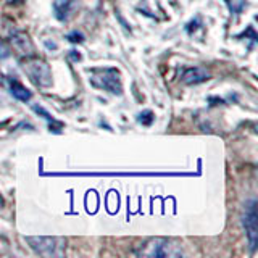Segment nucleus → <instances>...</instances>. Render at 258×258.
Instances as JSON below:
<instances>
[{
  "label": "nucleus",
  "instance_id": "1",
  "mask_svg": "<svg viewBox=\"0 0 258 258\" xmlns=\"http://www.w3.org/2000/svg\"><path fill=\"white\" fill-rule=\"evenodd\" d=\"M134 255L145 258H177L184 255V250L174 239L150 237L134 248Z\"/></svg>",
  "mask_w": 258,
  "mask_h": 258
},
{
  "label": "nucleus",
  "instance_id": "2",
  "mask_svg": "<svg viewBox=\"0 0 258 258\" xmlns=\"http://www.w3.org/2000/svg\"><path fill=\"white\" fill-rule=\"evenodd\" d=\"M89 73H91L89 83H91L95 89L107 91V92H110L113 95L123 94L121 75H119V71L116 68H92Z\"/></svg>",
  "mask_w": 258,
  "mask_h": 258
},
{
  "label": "nucleus",
  "instance_id": "3",
  "mask_svg": "<svg viewBox=\"0 0 258 258\" xmlns=\"http://www.w3.org/2000/svg\"><path fill=\"white\" fill-rule=\"evenodd\" d=\"M26 242L37 255L47 258L63 256L68 244V240L64 237L56 236H29L26 237Z\"/></svg>",
  "mask_w": 258,
  "mask_h": 258
},
{
  "label": "nucleus",
  "instance_id": "4",
  "mask_svg": "<svg viewBox=\"0 0 258 258\" xmlns=\"http://www.w3.org/2000/svg\"><path fill=\"white\" fill-rule=\"evenodd\" d=\"M23 68L36 86L39 87L52 86V71H50V67H48L44 60L29 56V58H26V61H24Z\"/></svg>",
  "mask_w": 258,
  "mask_h": 258
},
{
  "label": "nucleus",
  "instance_id": "5",
  "mask_svg": "<svg viewBox=\"0 0 258 258\" xmlns=\"http://www.w3.org/2000/svg\"><path fill=\"white\" fill-rule=\"evenodd\" d=\"M242 224H244L245 236L248 245L252 250L256 248L258 244V215H256V202L250 200L245 204L244 215H242Z\"/></svg>",
  "mask_w": 258,
  "mask_h": 258
},
{
  "label": "nucleus",
  "instance_id": "6",
  "mask_svg": "<svg viewBox=\"0 0 258 258\" xmlns=\"http://www.w3.org/2000/svg\"><path fill=\"white\" fill-rule=\"evenodd\" d=\"M12 44H13V48L18 53H21L23 56H34L36 55V48H34V44H32L31 37L26 34V32L23 31H16L12 34Z\"/></svg>",
  "mask_w": 258,
  "mask_h": 258
},
{
  "label": "nucleus",
  "instance_id": "7",
  "mask_svg": "<svg viewBox=\"0 0 258 258\" xmlns=\"http://www.w3.org/2000/svg\"><path fill=\"white\" fill-rule=\"evenodd\" d=\"M207 79H210V73L202 68V67H196V68H189L184 71L182 75V83L189 84V86H196L200 83H205Z\"/></svg>",
  "mask_w": 258,
  "mask_h": 258
},
{
  "label": "nucleus",
  "instance_id": "8",
  "mask_svg": "<svg viewBox=\"0 0 258 258\" xmlns=\"http://www.w3.org/2000/svg\"><path fill=\"white\" fill-rule=\"evenodd\" d=\"M76 0H55L53 2V12L55 18L58 21H67L70 18V15L75 8Z\"/></svg>",
  "mask_w": 258,
  "mask_h": 258
},
{
  "label": "nucleus",
  "instance_id": "9",
  "mask_svg": "<svg viewBox=\"0 0 258 258\" xmlns=\"http://www.w3.org/2000/svg\"><path fill=\"white\" fill-rule=\"evenodd\" d=\"M10 92L12 95L15 97L16 100H20V102H29L31 100V91L29 89L21 84L20 81H16V79H10Z\"/></svg>",
  "mask_w": 258,
  "mask_h": 258
},
{
  "label": "nucleus",
  "instance_id": "10",
  "mask_svg": "<svg viewBox=\"0 0 258 258\" xmlns=\"http://www.w3.org/2000/svg\"><path fill=\"white\" fill-rule=\"evenodd\" d=\"M153 118H155V116H153V113L150 110H145L139 115V123L144 124V126H150L153 123Z\"/></svg>",
  "mask_w": 258,
  "mask_h": 258
},
{
  "label": "nucleus",
  "instance_id": "11",
  "mask_svg": "<svg viewBox=\"0 0 258 258\" xmlns=\"http://www.w3.org/2000/svg\"><path fill=\"white\" fill-rule=\"evenodd\" d=\"M67 39L70 40V42H73V44H81V42H84V36L81 34V32H78V31L70 32V34L67 36Z\"/></svg>",
  "mask_w": 258,
  "mask_h": 258
},
{
  "label": "nucleus",
  "instance_id": "12",
  "mask_svg": "<svg viewBox=\"0 0 258 258\" xmlns=\"http://www.w3.org/2000/svg\"><path fill=\"white\" fill-rule=\"evenodd\" d=\"M10 56V48L5 45L4 40H0V58H8Z\"/></svg>",
  "mask_w": 258,
  "mask_h": 258
},
{
  "label": "nucleus",
  "instance_id": "13",
  "mask_svg": "<svg viewBox=\"0 0 258 258\" xmlns=\"http://www.w3.org/2000/svg\"><path fill=\"white\" fill-rule=\"evenodd\" d=\"M34 111H36V113H40V115H44V118H45L47 121H50V123H55V119L50 116V113L45 111L42 107H37V105H36V107H34Z\"/></svg>",
  "mask_w": 258,
  "mask_h": 258
},
{
  "label": "nucleus",
  "instance_id": "14",
  "mask_svg": "<svg viewBox=\"0 0 258 258\" xmlns=\"http://www.w3.org/2000/svg\"><path fill=\"white\" fill-rule=\"evenodd\" d=\"M5 207V199H4V196L0 194V210H2Z\"/></svg>",
  "mask_w": 258,
  "mask_h": 258
},
{
  "label": "nucleus",
  "instance_id": "15",
  "mask_svg": "<svg viewBox=\"0 0 258 258\" xmlns=\"http://www.w3.org/2000/svg\"><path fill=\"white\" fill-rule=\"evenodd\" d=\"M8 2H10V4H21L23 0H8Z\"/></svg>",
  "mask_w": 258,
  "mask_h": 258
}]
</instances>
